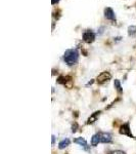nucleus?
I'll return each mask as SVG.
<instances>
[{"label":"nucleus","mask_w":136,"mask_h":154,"mask_svg":"<svg viewBox=\"0 0 136 154\" xmlns=\"http://www.w3.org/2000/svg\"><path fill=\"white\" fill-rule=\"evenodd\" d=\"M63 60L69 66H73L79 60V52H78L77 49H68L65 52Z\"/></svg>","instance_id":"nucleus-1"},{"label":"nucleus","mask_w":136,"mask_h":154,"mask_svg":"<svg viewBox=\"0 0 136 154\" xmlns=\"http://www.w3.org/2000/svg\"><path fill=\"white\" fill-rule=\"evenodd\" d=\"M112 78V75L109 73V72H102V73H100L99 75L97 76L96 78V81L98 84H103V83L107 82V81L109 80V79Z\"/></svg>","instance_id":"nucleus-2"},{"label":"nucleus","mask_w":136,"mask_h":154,"mask_svg":"<svg viewBox=\"0 0 136 154\" xmlns=\"http://www.w3.org/2000/svg\"><path fill=\"white\" fill-rule=\"evenodd\" d=\"M83 40L86 43H92L95 40V34L91 30H87V31H85L83 33Z\"/></svg>","instance_id":"nucleus-3"},{"label":"nucleus","mask_w":136,"mask_h":154,"mask_svg":"<svg viewBox=\"0 0 136 154\" xmlns=\"http://www.w3.org/2000/svg\"><path fill=\"white\" fill-rule=\"evenodd\" d=\"M119 132H120V134H125V136H128V137L135 139V138H134V136L132 134L131 130H130V125H129L128 122H126V123H124L123 125H121Z\"/></svg>","instance_id":"nucleus-4"},{"label":"nucleus","mask_w":136,"mask_h":154,"mask_svg":"<svg viewBox=\"0 0 136 154\" xmlns=\"http://www.w3.org/2000/svg\"><path fill=\"white\" fill-rule=\"evenodd\" d=\"M100 143H111L112 142V134L109 132H98Z\"/></svg>","instance_id":"nucleus-5"},{"label":"nucleus","mask_w":136,"mask_h":154,"mask_svg":"<svg viewBox=\"0 0 136 154\" xmlns=\"http://www.w3.org/2000/svg\"><path fill=\"white\" fill-rule=\"evenodd\" d=\"M74 142H75L76 144H79L81 147H83L86 151H89V146H88L87 142H86V140L84 139V138H77V139L74 140Z\"/></svg>","instance_id":"nucleus-6"},{"label":"nucleus","mask_w":136,"mask_h":154,"mask_svg":"<svg viewBox=\"0 0 136 154\" xmlns=\"http://www.w3.org/2000/svg\"><path fill=\"white\" fill-rule=\"evenodd\" d=\"M105 15L107 19H109V20L111 21H114L116 20V15H115V12L114 10L112 9L111 7H107L105 9Z\"/></svg>","instance_id":"nucleus-7"},{"label":"nucleus","mask_w":136,"mask_h":154,"mask_svg":"<svg viewBox=\"0 0 136 154\" xmlns=\"http://www.w3.org/2000/svg\"><path fill=\"white\" fill-rule=\"evenodd\" d=\"M99 115H100V111H96V112H94L93 114L90 115V117L88 118V120H87V124H92V123H94L97 120V118L99 117Z\"/></svg>","instance_id":"nucleus-8"},{"label":"nucleus","mask_w":136,"mask_h":154,"mask_svg":"<svg viewBox=\"0 0 136 154\" xmlns=\"http://www.w3.org/2000/svg\"><path fill=\"white\" fill-rule=\"evenodd\" d=\"M70 80H72V77H71V76H63V75H61L57 78V83L66 85L67 83H68Z\"/></svg>","instance_id":"nucleus-9"},{"label":"nucleus","mask_w":136,"mask_h":154,"mask_svg":"<svg viewBox=\"0 0 136 154\" xmlns=\"http://www.w3.org/2000/svg\"><path fill=\"white\" fill-rule=\"evenodd\" d=\"M70 144H71L70 139H68V138H67V139H63V141H61V142H59V144H58V148H59V149H65V148H66V147H68Z\"/></svg>","instance_id":"nucleus-10"},{"label":"nucleus","mask_w":136,"mask_h":154,"mask_svg":"<svg viewBox=\"0 0 136 154\" xmlns=\"http://www.w3.org/2000/svg\"><path fill=\"white\" fill-rule=\"evenodd\" d=\"M98 143H100V140H99V137H98V134H94L92 137V139H91V146H97L98 145Z\"/></svg>","instance_id":"nucleus-11"},{"label":"nucleus","mask_w":136,"mask_h":154,"mask_svg":"<svg viewBox=\"0 0 136 154\" xmlns=\"http://www.w3.org/2000/svg\"><path fill=\"white\" fill-rule=\"evenodd\" d=\"M114 85H115V88L117 89V91L119 93H123V88H122L121 86V82H120V80H118V79H116L114 82Z\"/></svg>","instance_id":"nucleus-12"},{"label":"nucleus","mask_w":136,"mask_h":154,"mask_svg":"<svg viewBox=\"0 0 136 154\" xmlns=\"http://www.w3.org/2000/svg\"><path fill=\"white\" fill-rule=\"evenodd\" d=\"M128 34L130 36H134L136 34V26H130L128 28Z\"/></svg>","instance_id":"nucleus-13"},{"label":"nucleus","mask_w":136,"mask_h":154,"mask_svg":"<svg viewBox=\"0 0 136 154\" xmlns=\"http://www.w3.org/2000/svg\"><path fill=\"white\" fill-rule=\"evenodd\" d=\"M109 154H126V153L124 151H122V150H114V151L109 152Z\"/></svg>","instance_id":"nucleus-14"},{"label":"nucleus","mask_w":136,"mask_h":154,"mask_svg":"<svg viewBox=\"0 0 136 154\" xmlns=\"http://www.w3.org/2000/svg\"><path fill=\"white\" fill-rule=\"evenodd\" d=\"M78 130V123L77 122H74L73 124H72V132H76Z\"/></svg>","instance_id":"nucleus-15"},{"label":"nucleus","mask_w":136,"mask_h":154,"mask_svg":"<svg viewBox=\"0 0 136 154\" xmlns=\"http://www.w3.org/2000/svg\"><path fill=\"white\" fill-rule=\"evenodd\" d=\"M58 1H59V0H51V3H52V4H56Z\"/></svg>","instance_id":"nucleus-16"},{"label":"nucleus","mask_w":136,"mask_h":154,"mask_svg":"<svg viewBox=\"0 0 136 154\" xmlns=\"http://www.w3.org/2000/svg\"><path fill=\"white\" fill-rule=\"evenodd\" d=\"M54 142H55V136H52V145H54Z\"/></svg>","instance_id":"nucleus-17"},{"label":"nucleus","mask_w":136,"mask_h":154,"mask_svg":"<svg viewBox=\"0 0 136 154\" xmlns=\"http://www.w3.org/2000/svg\"><path fill=\"white\" fill-rule=\"evenodd\" d=\"M93 83V80L92 81H90V82H88L87 84H86V86H89V85H91V84H92Z\"/></svg>","instance_id":"nucleus-18"}]
</instances>
